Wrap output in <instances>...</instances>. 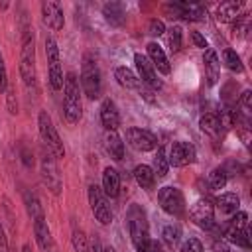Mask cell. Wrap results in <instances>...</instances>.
<instances>
[{
    "instance_id": "cell-17",
    "label": "cell",
    "mask_w": 252,
    "mask_h": 252,
    "mask_svg": "<svg viewBox=\"0 0 252 252\" xmlns=\"http://www.w3.org/2000/svg\"><path fill=\"white\" fill-rule=\"evenodd\" d=\"M146 57L150 59V63L154 65V69L161 75H169L171 73V65H169V59L163 51V47L158 43V41H150L146 45Z\"/></svg>"
},
{
    "instance_id": "cell-8",
    "label": "cell",
    "mask_w": 252,
    "mask_h": 252,
    "mask_svg": "<svg viewBox=\"0 0 252 252\" xmlns=\"http://www.w3.org/2000/svg\"><path fill=\"white\" fill-rule=\"evenodd\" d=\"M158 203H159L163 213H167L169 217H175V219L183 217L185 209H187L183 191L179 187H173V185H165L158 191Z\"/></svg>"
},
{
    "instance_id": "cell-42",
    "label": "cell",
    "mask_w": 252,
    "mask_h": 252,
    "mask_svg": "<svg viewBox=\"0 0 252 252\" xmlns=\"http://www.w3.org/2000/svg\"><path fill=\"white\" fill-rule=\"evenodd\" d=\"M191 41H193V45L199 47V49H209V41H207L205 35L199 33V32H191Z\"/></svg>"
},
{
    "instance_id": "cell-12",
    "label": "cell",
    "mask_w": 252,
    "mask_h": 252,
    "mask_svg": "<svg viewBox=\"0 0 252 252\" xmlns=\"http://www.w3.org/2000/svg\"><path fill=\"white\" fill-rule=\"evenodd\" d=\"M167 161L169 165L173 167H183V165H189V163H195L197 161V150L191 142H183V140H177L169 146V152H167Z\"/></svg>"
},
{
    "instance_id": "cell-48",
    "label": "cell",
    "mask_w": 252,
    "mask_h": 252,
    "mask_svg": "<svg viewBox=\"0 0 252 252\" xmlns=\"http://www.w3.org/2000/svg\"><path fill=\"white\" fill-rule=\"evenodd\" d=\"M102 252H116L112 246H102Z\"/></svg>"
},
{
    "instance_id": "cell-41",
    "label": "cell",
    "mask_w": 252,
    "mask_h": 252,
    "mask_svg": "<svg viewBox=\"0 0 252 252\" xmlns=\"http://www.w3.org/2000/svg\"><path fill=\"white\" fill-rule=\"evenodd\" d=\"M8 71H6V61H4V55L0 51V93H6L8 89Z\"/></svg>"
},
{
    "instance_id": "cell-10",
    "label": "cell",
    "mask_w": 252,
    "mask_h": 252,
    "mask_svg": "<svg viewBox=\"0 0 252 252\" xmlns=\"http://www.w3.org/2000/svg\"><path fill=\"white\" fill-rule=\"evenodd\" d=\"M87 197H89V205H91V211H93L94 219L100 224H110L112 222V211H110V205H108V197L102 193V189L98 185L91 183L89 189H87Z\"/></svg>"
},
{
    "instance_id": "cell-16",
    "label": "cell",
    "mask_w": 252,
    "mask_h": 252,
    "mask_svg": "<svg viewBox=\"0 0 252 252\" xmlns=\"http://www.w3.org/2000/svg\"><path fill=\"white\" fill-rule=\"evenodd\" d=\"M39 8H41V20H43V24H45L49 30H53V32L63 30V26H65V16H63V8H61L59 2H49V0H45V2H41Z\"/></svg>"
},
{
    "instance_id": "cell-15",
    "label": "cell",
    "mask_w": 252,
    "mask_h": 252,
    "mask_svg": "<svg viewBox=\"0 0 252 252\" xmlns=\"http://www.w3.org/2000/svg\"><path fill=\"white\" fill-rule=\"evenodd\" d=\"M32 222H33V236H35V244H37L39 252H59L45 217H39Z\"/></svg>"
},
{
    "instance_id": "cell-34",
    "label": "cell",
    "mask_w": 252,
    "mask_h": 252,
    "mask_svg": "<svg viewBox=\"0 0 252 252\" xmlns=\"http://www.w3.org/2000/svg\"><path fill=\"white\" fill-rule=\"evenodd\" d=\"M165 32H167V45H169V49L173 53H177L181 49V45H183V30H181V26H171Z\"/></svg>"
},
{
    "instance_id": "cell-9",
    "label": "cell",
    "mask_w": 252,
    "mask_h": 252,
    "mask_svg": "<svg viewBox=\"0 0 252 252\" xmlns=\"http://www.w3.org/2000/svg\"><path fill=\"white\" fill-rule=\"evenodd\" d=\"M163 12L173 20V18H181L187 22H201L207 18V10L203 4H195V2H169L163 4Z\"/></svg>"
},
{
    "instance_id": "cell-2",
    "label": "cell",
    "mask_w": 252,
    "mask_h": 252,
    "mask_svg": "<svg viewBox=\"0 0 252 252\" xmlns=\"http://www.w3.org/2000/svg\"><path fill=\"white\" fill-rule=\"evenodd\" d=\"M83 116V102H81V87L79 79L73 71L65 73L63 79V118L67 124H77Z\"/></svg>"
},
{
    "instance_id": "cell-25",
    "label": "cell",
    "mask_w": 252,
    "mask_h": 252,
    "mask_svg": "<svg viewBox=\"0 0 252 252\" xmlns=\"http://www.w3.org/2000/svg\"><path fill=\"white\" fill-rule=\"evenodd\" d=\"M104 150H106V154L114 161H120L124 158V142H122V138L116 132H106V136H104Z\"/></svg>"
},
{
    "instance_id": "cell-31",
    "label": "cell",
    "mask_w": 252,
    "mask_h": 252,
    "mask_svg": "<svg viewBox=\"0 0 252 252\" xmlns=\"http://www.w3.org/2000/svg\"><path fill=\"white\" fill-rule=\"evenodd\" d=\"M161 240L167 248H175L181 240V226L177 222H171V224H165L163 230H161Z\"/></svg>"
},
{
    "instance_id": "cell-26",
    "label": "cell",
    "mask_w": 252,
    "mask_h": 252,
    "mask_svg": "<svg viewBox=\"0 0 252 252\" xmlns=\"http://www.w3.org/2000/svg\"><path fill=\"white\" fill-rule=\"evenodd\" d=\"M199 128H201V132H205V134L211 136V138H219V136L222 134L220 120H219V116L213 114V112H205V114L199 118Z\"/></svg>"
},
{
    "instance_id": "cell-44",
    "label": "cell",
    "mask_w": 252,
    "mask_h": 252,
    "mask_svg": "<svg viewBox=\"0 0 252 252\" xmlns=\"http://www.w3.org/2000/svg\"><path fill=\"white\" fill-rule=\"evenodd\" d=\"M213 252H230V250H228V244L219 236V238L213 242Z\"/></svg>"
},
{
    "instance_id": "cell-43",
    "label": "cell",
    "mask_w": 252,
    "mask_h": 252,
    "mask_svg": "<svg viewBox=\"0 0 252 252\" xmlns=\"http://www.w3.org/2000/svg\"><path fill=\"white\" fill-rule=\"evenodd\" d=\"M136 252H161V246H159V242H158V240L150 238V240H148L144 246L136 248Z\"/></svg>"
},
{
    "instance_id": "cell-28",
    "label": "cell",
    "mask_w": 252,
    "mask_h": 252,
    "mask_svg": "<svg viewBox=\"0 0 252 252\" xmlns=\"http://www.w3.org/2000/svg\"><path fill=\"white\" fill-rule=\"evenodd\" d=\"M134 179H136V183H138L142 189H146V191L154 189L156 175H154V171H152L150 165H146V163L136 165V167H134Z\"/></svg>"
},
{
    "instance_id": "cell-30",
    "label": "cell",
    "mask_w": 252,
    "mask_h": 252,
    "mask_svg": "<svg viewBox=\"0 0 252 252\" xmlns=\"http://www.w3.org/2000/svg\"><path fill=\"white\" fill-rule=\"evenodd\" d=\"M24 205H26V211H28V215H30L32 220H35L39 217H45L43 215V207H41V203H39V199H37L35 193L26 191L24 193Z\"/></svg>"
},
{
    "instance_id": "cell-1",
    "label": "cell",
    "mask_w": 252,
    "mask_h": 252,
    "mask_svg": "<svg viewBox=\"0 0 252 252\" xmlns=\"http://www.w3.org/2000/svg\"><path fill=\"white\" fill-rule=\"evenodd\" d=\"M20 79L30 93H37V73H35V35L33 28L26 24L22 28V49H20Z\"/></svg>"
},
{
    "instance_id": "cell-11",
    "label": "cell",
    "mask_w": 252,
    "mask_h": 252,
    "mask_svg": "<svg viewBox=\"0 0 252 252\" xmlns=\"http://www.w3.org/2000/svg\"><path fill=\"white\" fill-rule=\"evenodd\" d=\"M189 219L193 220V224H197L203 230H211L215 226V205L207 199L201 197L197 199L191 209H189Z\"/></svg>"
},
{
    "instance_id": "cell-38",
    "label": "cell",
    "mask_w": 252,
    "mask_h": 252,
    "mask_svg": "<svg viewBox=\"0 0 252 252\" xmlns=\"http://www.w3.org/2000/svg\"><path fill=\"white\" fill-rule=\"evenodd\" d=\"M238 106L242 108L240 112L242 114H250V110H252V91H242V94H240V98H238Z\"/></svg>"
},
{
    "instance_id": "cell-46",
    "label": "cell",
    "mask_w": 252,
    "mask_h": 252,
    "mask_svg": "<svg viewBox=\"0 0 252 252\" xmlns=\"http://www.w3.org/2000/svg\"><path fill=\"white\" fill-rule=\"evenodd\" d=\"M0 252H8V238L4 232V226L0 224Z\"/></svg>"
},
{
    "instance_id": "cell-40",
    "label": "cell",
    "mask_w": 252,
    "mask_h": 252,
    "mask_svg": "<svg viewBox=\"0 0 252 252\" xmlns=\"http://www.w3.org/2000/svg\"><path fill=\"white\" fill-rule=\"evenodd\" d=\"M179 252H205V250H203V244H201L199 238H187V240L181 244Z\"/></svg>"
},
{
    "instance_id": "cell-39",
    "label": "cell",
    "mask_w": 252,
    "mask_h": 252,
    "mask_svg": "<svg viewBox=\"0 0 252 252\" xmlns=\"http://www.w3.org/2000/svg\"><path fill=\"white\" fill-rule=\"evenodd\" d=\"M148 33L154 35V37L163 35V33H165V24H163L161 20H158V18L150 20V24H148Z\"/></svg>"
},
{
    "instance_id": "cell-35",
    "label": "cell",
    "mask_w": 252,
    "mask_h": 252,
    "mask_svg": "<svg viewBox=\"0 0 252 252\" xmlns=\"http://www.w3.org/2000/svg\"><path fill=\"white\" fill-rule=\"evenodd\" d=\"M250 30V16L248 14H240L234 22H232V33L234 35H242Z\"/></svg>"
},
{
    "instance_id": "cell-23",
    "label": "cell",
    "mask_w": 252,
    "mask_h": 252,
    "mask_svg": "<svg viewBox=\"0 0 252 252\" xmlns=\"http://www.w3.org/2000/svg\"><path fill=\"white\" fill-rule=\"evenodd\" d=\"M114 79H116V83L120 85V87H124V89H128V91H138L144 83L138 79V75L132 71V69H128V67H116L114 69Z\"/></svg>"
},
{
    "instance_id": "cell-13",
    "label": "cell",
    "mask_w": 252,
    "mask_h": 252,
    "mask_svg": "<svg viewBox=\"0 0 252 252\" xmlns=\"http://www.w3.org/2000/svg\"><path fill=\"white\" fill-rule=\"evenodd\" d=\"M126 142L138 152H152V150H156L159 146L158 144L159 140H158V136L154 132H150L146 128H136V126L126 130Z\"/></svg>"
},
{
    "instance_id": "cell-6",
    "label": "cell",
    "mask_w": 252,
    "mask_h": 252,
    "mask_svg": "<svg viewBox=\"0 0 252 252\" xmlns=\"http://www.w3.org/2000/svg\"><path fill=\"white\" fill-rule=\"evenodd\" d=\"M37 128H39V136H41L43 146L55 156V159L65 158V146L61 142V136H59L51 116L47 114V110H39V114H37Z\"/></svg>"
},
{
    "instance_id": "cell-7",
    "label": "cell",
    "mask_w": 252,
    "mask_h": 252,
    "mask_svg": "<svg viewBox=\"0 0 252 252\" xmlns=\"http://www.w3.org/2000/svg\"><path fill=\"white\" fill-rule=\"evenodd\" d=\"M45 57H47V79L53 91L63 89V69H61V55L59 45L53 35H45Z\"/></svg>"
},
{
    "instance_id": "cell-24",
    "label": "cell",
    "mask_w": 252,
    "mask_h": 252,
    "mask_svg": "<svg viewBox=\"0 0 252 252\" xmlns=\"http://www.w3.org/2000/svg\"><path fill=\"white\" fill-rule=\"evenodd\" d=\"M215 207L222 213V215H234L236 211H240V197L236 193H220L215 201Z\"/></svg>"
},
{
    "instance_id": "cell-14",
    "label": "cell",
    "mask_w": 252,
    "mask_h": 252,
    "mask_svg": "<svg viewBox=\"0 0 252 252\" xmlns=\"http://www.w3.org/2000/svg\"><path fill=\"white\" fill-rule=\"evenodd\" d=\"M134 65H136V71H138V79H140L146 87H150V89H154V91H159V89L163 87L161 79H158V71L154 69V65L150 63V59H148L146 55L134 53Z\"/></svg>"
},
{
    "instance_id": "cell-36",
    "label": "cell",
    "mask_w": 252,
    "mask_h": 252,
    "mask_svg": "<svg viewBox=\"0 0 252 252\" xmlns=\"http://www.w3.org/2000/svg\"><path fill=\"white\" fill-rule=\"evenodd\" d=\"M224 228H248V213L236 211L234 217L224 224Z\"/></svg>"
},
{
    "instance_id": "cell-33",
    "label": "cell",
    "mask_w": 252,
    "mask_h": 252,
    "mask_svg": "<svg viewBox=\"0 0 252 252\" xmlns=\"http://www.w3.org/2000/svg\"><path fill=\"white\" fill-rule=\"evenodd\" d=\"M226 181H228V173H226V169L220 167V165L215 167V169L209 173V187L215 189V191L222 189V187L226 185Z\"/></svg>"
},
{
    "instance_id": "cell-27",
    "label": "cell",
    "mask_w": 252,
    "mask_h": 252,
    "mask_svg": "<svg viewBox=\"0 0 252 252\" xmlns=\"http://www.w3.org/2000/svg\"><path fill=\"white\" fill-rule=\"evenodd\" d=\"M220 228H222V236L230 244H236L244 250L250 248V230L248 228H224V226H220Z\"/></svg>"
},
{
    "instance_id": "cell-21",
    "label": "cell",
    "mask_w": 252,
    "mask_h": 252,
    "mask_svg": "<svg viewBox=\"0 0 252 252\" xmlns=\"http://www.w3.org/2000/svg\"><path fill=\"white\" fill-rule=\"evenodd\" d=\"M102 193L110 199H116L120 195V173L114 167H104L102 171Z\"/></svg>"
},
{
    "instance_id": "cell-32",
    "label": "cell",
    "mask_w": 252,
    "mask_h": 252,
    "mask_svg": "<svg viewBox=\"0 0 252 252\" xmlns=\"http://www.w3.org/2000/svg\"><path fill=\"white\" fill-rule=\"evenodd\" d=\"M222 61H224V65H226L232 73H244L242 59H240V55H238L234 49H230V47L222 49Z\"/></svg>"
},
{
    "instance_id": "cell-37",
    "label": "cell",
    "mask_w": 252,
    "mask_h": 252,
    "mask_svg": "<svg viewBox=\"0 0 252 252\" xmlns=\"http://www.w3.org/2000/svg\"><path fill=\"white\" fill-rule=\"evenodd\" d=\"M6 106H8V112L10 114H18V98H16V87L8 83V89H6Z\"/></svg>"
},
{
    "instance_id": "cell-5",
    "label": "cell",
    "mask_w": 252,
    "mask_h": 252,
    "mask_svg": "<svg viewBox=\"0 0 252 252\" xmlns=\"http://www.w3.org/2000/svg\"><path fill=\"white\" fill-rule=\"evenodd\" d=\"M39 175H41V181L49 189L51 195H55V197L61 195L63 179H61V173L57 167V159L45 146L41 148V154H39Z\"/></svg>"
},
{
    "instance_id": "cell-18",
    "label": "cell",
    "mask_w": 252,
    "mask_h": 252,
    "mask_svg": "<svg viewBox=\"0 0 252 252\" xmlns=\"http://www.w3.org/2000/svg\"><path fill=\"white\" fill-rule=\"evenodd\" d=\"M100 122L106 132H116L120 126V112L112 98H102L100 102Z\"/></svg>"
},
{
    "instance_id": "cell-3",
    "label": "cell",
    "mask_w": 252,
    "mask_h": 252,
    "mask_svg": "<svg viewBox=\"0 0 252 252\" xmlns=\"http://www.w3.org/2000/svg\"><path fill=\"white\" fill-rule=\"evenodd\" d=\"M79 87L91 100L100 98V94H102V77H100V69H98V63H96L93 53H85L83 55Z\"/></svg>"
},
{
    "instance_id": "cell-4",
    "label": "cell",
    "mask_w": 252,
    "mask_h": 252,
    "mask_svg": "<svg viewBox=\"0 0 252 252\" xmlns=\"http://www.w3.org/2000/svg\"><path fill=\"white\" fill-rule=\"evenodd\" d=\"M126 224H128V234L134 244V248L144 246L152 236H150V222L148 215L142 205H130L126 211Z\"/></svg>"
},
{
    "instance_id": "cell-22",
    "label": "cell",
    "mask_w": 252,
    "mask_h": 252,
    "mask_svg": "<svg viewBox=\"0 0 252 252\" xmlns=\"http://www.w3.org/2000/svg\"><path fill=\"white\" fill-rule=\"evenodd\" d=\"M102 16L114 28H122L126 24V10H124V4L120 2H106L102 6Z\"/></svg>"
},
{
    "instance_id": "cell-47",
    "label": "cell",
    "mask_w": 252,
    "mask_h": 252,
    "mask_svg": "<svg viewBox=\"0 0 252 252\" xmlns=\"http://www.w3.org/2000/svg\"><path fill=\"white\" fill-rule=\"evenodd\" d=\"M22 252H32V246H30V244H24V246H22Z\"/></svg>"
},
{
    "instance_id": "cell-19",
    "label": "cell",
    "mask_w": 252,
    "mask_h": 252,
    "mask_svg": "<svg viewBox=\"0 0 252 252\" xmlns=\"http://www.w3.org/2000/svg\"><path fill=\"white\" fill-rule=\"evenodd\" d=\"M203 65H205V77H207V85L215 87L220 79V61L219 55L215 53V49H205V57H203Z\"/></svg>"
},
{
    "instance_id": "cell-45",
    "label": "cell",
    "mask_w": 252,
    "mask_h": 252,
    "mask_svg": "<svg viewBox=\"0 0 252 252\" xmlns=\"http://www.w3.org/2000/svg\"><path fill=\"white\" fill-rule=\"evenodd\" d=\"M89 252H102V244H100V240H98V236H96V234L91 238V244H89Z\"/></svg>"
},
{
    "instance_id": "cell-29",
    "label": "cell",
    "mask_w": 252,
    "mask_h": 252,
    "mask_svg": "<svg viewBox=\"0 0 252 252\" xmlns=\"http://www.w3.org/2000/svg\"><path fill=\"white\" fill-rule=\"evenodd\" d=\"M152 171L156 177H165L167 171H169V161H167V152L163 146H158L156 148V156L152 159Z\"/></svg>"
},
{
    "instance_id": "cell-20",
    "label": "cell",
    "mask_w": 252,
    "mask_h": 252,
    "mask_svg": "<svg viewBox=\"0 0 252 252\" xmlns=\"http://www.w3.org/2000/svg\"><path fill=\"white\" fill-rule=\"evenodd\" d=\"M244 2H236V0H226V2H220L217 6V12H215V18L219 24H230L234 22L238 16H240V10H242Z\"/></svg>"
}]
</instances>
